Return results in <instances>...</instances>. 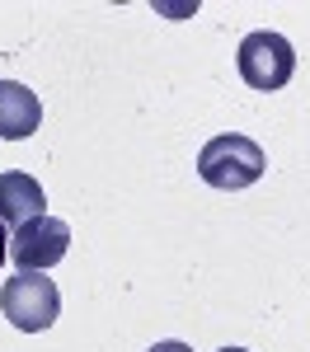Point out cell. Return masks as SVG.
Listing matches in <instances>:
<instances>
[{
	"label": "cell",
	"instance_id": "cell-9",
	"mask_svg": "<svg viewBox=\"0 0 310 352\" xmlns=\"http://www.w3.org/2000/svg\"><path fill=\"white\" fill-rule=\"evenodd\" d=\"M221 352H245V348H221Z\"/></svg>",
	"mask_w": 310,
	"mask_h": 352
},
{
	"label": "cell",
	"instance_id": "cell-8",
	"mask_svg": "<svg viewBox=\"0 0 310 352\" xmlns=\"http://www.w3.org/2000/svg\"><path fill=\"white\" fill-rule=\"evenodd\" d=\"M5 240H10V235H5V221H0V268H5V254H10V244H5Z\"/></svg>",
	"mask_w": 310,
	"mask_h": 352
},
{
	"label": "cell",
	"instance_id": "cell-4",
	"mask_svg": "<svg viewBox=\"0 0 310 352\" xmlns=\"http://www.w3.org/2000/svg\"><path fill=\"white\" fill-rule=\"evenodd\" d=\"M66 249H71V226L56 217H33L24 226H14V235H10V258L24 272H47L52 263L66 258Z\"/></svg>",
	"mask_w": 310,
	"mask_h": 352
},
{
	"label": "cell",
	"instance_id": "cell-6",
	"mask_svg": "<svg viewBox=\"0 0 310 352\" xmlns=\"http://www.w3.org/2000/svg\"><path fill=\"white\" fill-rule=\"evenodd\" d=\"M43 207H47V197H43V184L33 174H24V169L0 174V221L5 226H24L33 217H47Z\"/></svg>",
	"mask_w": 310,
	"mask_h": 352
},
{
	"label": "cell",
	"instance_id": "cell-3",
	"mask_svg": "<svg viewBox=\"0 0 310 352\" xmlns=\"http://www.w3.org/2000/svg\"><path fill=\"white\" fill-rule=\"evenodd\" d=\"M235 61H240L245 85L258 89V94L282 89V85L291 80V71H296V52H291V43H287L282 33H273V28L250 33V38L240 43V56H235Z\"/></svg>",
	"mask_w": 310,
	"mask_h": 352
},
{
	"label": "cell",
	"instance_id": "cell-1",
	"mask_svg": "<svg viewBox=\"0 0 310 352\" xmlns=\"http://www.w3.org/2000/svg\"><path fill=\"white\" fill-rule=\"evenodd\" d=\"M263 151H258V141L240 132H225V136H212L207 146H202V155H197V174L212 184V188L221 192H240L258 184L263 179Z\"/></svg>",
	"mask_w": 310,
	"mask_h": 352
},
{
	"label": "cell",
	"instance_id": "cell-7",
	"mask_svg": "<svg viewBox=\"0 0 310 352\" xmlns=\"http://www.w3.org/2000/svg\"><path fill=\"white\" fill-rule=\"evenodd\" d=\"M151 352H193V348H188V343H174V338H169V343H155Z\"/></svg>",
	"mask_w": 310,
	"mask_h": 352
},
{
	"label": "cell",
	"instance_id": "cell-5",
	"mask_svg": "<svg viewBox=\"0 0 310 352\" xmlns=\"http://www.w3.org/2000/svg\"><path fill=\"white\" fill-rule=\"evenodd\" d=\"M38 122H43L38 94L19 80H0V136L5 141H24V136L38 132Z\"/></svg>",
	"mask_w": 310,
	"mask_h": 352
},
{
	"label": "cell",
	"instance_id": "cell-2",
	"mask_svg": "<svg viewBox=\"0 0 310 352\" xmlns=\"http://www.w3.org/2000/svg\"><path fill=\"white\" fill-rule=\"evenodd\" d=\"M56 310H61L56 282L52 277H38V272L10 277L5 292H0V315L19 329V333H43V329H52Z\"/></svg>",
	"mask_w": 310,
	"mask_h": 352
}]
</instances>
